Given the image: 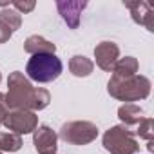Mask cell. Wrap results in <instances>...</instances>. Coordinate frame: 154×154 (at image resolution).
<instances>
[{
    "mask_svg": "<svg viewBox=\"0 0 154 154\" xmlns=\"http://www.w3.org/2000/svg\"><path fill=\"white\" fill-rule=\"evenodd\" d=\"M138 60L134 56H125V58H118V62L112 67V76L116 78H127V76H134L138 72Z\"/></svg>",
    "mask_w": 154,
    "mask_h": 154,
    "instance_id": "obj_14",
    "label": "cell"
},
{
    "mask_svg": "<svg viewBox=\"0 0 154 154\" xmlns=\"http://www.w3.org/2000/svg\"><path fill=\"white\" fill-rule=\"evenodd\" d=\"M94 58L96 65L103 71H112L114 63L120 58V47L114 42H100L94 47Z\"/></svg>",
    "mask_w": 154,
    "mask_h": 154,
    "instance_id": "obj_9",
    "label": "cell"
},
{
    "mask_svg": "<svg viewBox=\"0 0 154 154\" xmlns=\"http://www.w3.org/2000/svg\"><path fill=\"white\" fill-rule=\"evenodd\" d=\"M107 91L112 98L120 102H138V100H145L150 94V80L141 74L127 76V78L111 76Z\"/></svg>",
    "mask_w": 154,
    "mask_h": 154,
    "instance_id": "obj_2",
    "label": "cell"
},
{
    "mask_svg": "<svg viewBox=\"0 0 154 154\" xmlns=\"http://www.w3.org/2000/svg\"><path fill=\"white\" fill-rule=\"evenodd\" d=\"M35 2L31 0V2H11V8L17 11V13H29L35 9Z\"/></svg>",
    "mask_w": 154,
    "mask_h": 154,
    "instance_id": "obj_18",
    "label": "cell"
},
{
    "mask_svg": "<svg viewBox=\"0 0 154 154\" xmlns=\"http://www.w3.org/2000/svg\"><path fill=\"white\" fill-rule=\"evenodd\" d=\"M103 147L111 154H136L140 149L134 138V131L125 125L111 127L103 134Z\"/></svg>",
    "mask_w": 154,
    "mask_h": 154,
    "instance_id": "obj_4",
    "label": "cell"
},
{
    "mask_svg": "<svg viewBox=\"0 0 154 154\" xmlns=\"http://www.w3.org/2000/svg\"><path fill=\"white\" fill-rule=\"evenodd\" d=\"M51 94L42 87H33L20 71H15L8 78L6 105L9 111H42L49 105Z\"/></svg>",
    "mask_w": 154,
    "mask_h": 154,
    "instance_id": "obj_1",
    "label": "cell"
},
{
    "mask_svg": "<svg viewBox=\"0 0 154 154\" xmlns=\"http://www.w3.org/2000/svg\"><path fill=\"white\" fill-rule=\"evenodd\" d=\"M123 6L131 11V17L136 24L143 26L147 31H154V8L152 4L145 0H136V2H123Z\"/></svg>",
    "mask_w": 154,
    "mask_h": 154,
    "instance_id": "obj_8",
    "label": "cell"
},
{
    "mask_svg": "<svg viewBox=\"0 0 154 154\" xmlns=\"http://www.w3.org/2000/svg\"><path fill=\"white\" fill-rule=\"evenodd\" d=\"M22 147V138L13 132H0V152H17Z\"/></svg>",
    "mask_w": 154,
    "mask_h": 154,
    "instance_id": "obj_15",
    "label": "cell"
},
{
    "mask_svg": "<svg viewBox=\"0 0 154 154\" xmlns=\"http://www.w3.org/2000/svg\"><path fill=\"white\" fill-rule=\"evenodd\" d=\"M8 105H6V94L4 93H0V125H2V122H4V118H6V114H8Z\"/></svg>",
    "mask_w": 154,
    "mask_h": 154,
    "instance_id": "obj_20",
    "label": "cell"
},
{
    "mask_svg": "<svg viewBox=\"0 0 154 154\" xmlns=\"http://www.w3.org/2000/svg\"><path fill=\"white\" fill-rule=\"evenodd\" d=\"M2 125L13 134H29L38 127V116L33 111H8Z\"/></svg>",
    "mask_w": 154,
    "mask_h": 154,
    "instance_id": "obj_6",
    "label": "cell"
},
{
    "mask_svg": "<svg viewBox=\"0 0 154 154\" xmlns=\"http://www.w3.org/2000/svg\"><path fill=\"white\" fill-rule=\"evenodd\" d=\"M56 8L63 18V22L71 27V29H76L80 26V15L82 11L87 8V2H71V0H67V2H56Z\"/></svg>",
    "mask_w": 154,
    "mask_h": 154,
    "instance_id": "obj_10",
    "label": "cell"
},
{
    "mask_svg": "<svg viewBox=\"0 0 154 154\" xmlns=\"http://www.w3.org/2000/svg\"><path fill=\"white\" fill-rule=\"evenodd\" d=\"M134 134H138L140 138H143V140H147V141H152V140H154V120H152V118H143V120L136 125Z\"/></svg>",
    "mask_w": 154,
    "mask_h": 154,
    "instance_id": "obj_17",
    "label": "cell"
},
{
    "mask_svg": "<svg viewBox=\"0 0 154 154\" xmlns=\"http://www.w3.org/2000/svg\"><path fill=\"white\" fill-rule=\"evenodd\" d=\"M0 82H2V74H0Z\"/></svg>",
    "mask_w": 154,
    "mask_h": 154,
    "instance_id": "obj_21",
    "label": "cell"
},
{
    "mask_svg": "<svg viewBox=\"0 0 154 154\" xmlns=\"http://www.w3.org/2000/svg\"><path fill=\"white\" fill-rule=\"evenodd\" d=\"M118 118L122 120V123L125 127L131 129V127H136L145 116H143V109L141 107H138L134 103H125V105H122L118 109Z\"/></svg>",
    "mask_w": 154,
    "mask_h": 154,
    "instance_id": "obj_12",
    "label": "cell"
},
{
    "mask_svg": "<svg viewBox=\"0 0 154 154\" xmlns=\"http://www.w3.org/2000/svg\"><path fill=\"white\" fill-rule=\"evenodd\" d=\"M0 22H4V24L15 33V31L20 29V26H22V17H20V13H17L13 8H4L2 11H0Z\"/></svg>",
    "mask_w": 154,
    "mask_h": 154,
    "instance_id": "obj_16",
    "label": "cell"
},
{
    "mask_svg": "<svg viewBox=\"0 0 154 154\" xmlns=\"http://www.w3.org/2000/svg\"><path fill=\"white\" fill-rule=\"evenodd\" d=\"M33 143L38 154H56L58 134L49 125H38L33 132Z\"/></svg>",
    "mask_w": 154,
    "mask_h": 154,
    "instance_id": "obj_7",
    "label": "cell"
},
{
    "mask_svg": "<svg viewBox=\"0 0 154 154\" xmlns=\"http://www.w3.org/2000/svg\"><path fill=\"white\" fill-rule=\"evenodd\" d=\"M11 35H13V31H11L4 22H0V44H6V42L11 38Z\"/></svg>",
    "mask_w": 154,
    "mask_h": 154,
    "instance_id": "obj_19",
    "label": "cell"
},
{
    "mask_svg": "<svg viewBox=\"0 0 154 154\" xmlns=\"http://www.w3.org/2000/svg\"><path fill=\"white\" fill-rule=\"evenodd\" d=\"M58 138L69 145H87L98 138V127L93 122H67L60 127Z\"/></svg>",
    "mask_w": 154,
    "mask_h": 154,
    "instance_id": "obj_5",
    "label": "cell"
},
{
    "mask_svg": "<svg viewBox=\"0 0 154 154\" xmlns=\"http://www.w3.org/2000/svg\"><path fill=\"white\" fill-rule=\"evenodd\" d=\"M24 49L26 53H29L31 56L33 54H44V53H54L56 51V45L49 40H45L44 36L40 35H33L29 36L26 42H24Z\"/></svg>",
    "mask_w": 154,
    "mask_h": 154,
    "instance_id": "obj_11",
    "label": "cell"
},
{
    "mask_svg": "<svg viewBox=\"0 0 154 154\" xmlns=\"http://www.w3.org/2000/svg\"><path fill=\"white\" fill-rule=\"evenodd\" d=\"M63 71L62 60L54 53H44V54H33L26 65V72L33 82L38 84H49L56 80Z\"/></svg>",
    "mask_w": 154,
    "mask_h": 154,
    "instance_id": "obj_3",
    "label": "cell"
},
{
    "mask_svg": "<svg viewBox=\"0 0 154 154\" xmlns=\"http://www.w3.org/2000/svg\"><path fill=\"white\" fill-rule=\"evenodd\" d=\"M0 154H2V152H0Z\"/></svg>",
    "mask_w": 154,
    "mask_h": 154,
    "instance_id": "obj_22",
    "label": "cell"
},
{
    "mask_svg": "<svg viewBox=\"0 0 154 154\" xmlns=\"http://www.w3.org/2000/svg\"><path fill=\"white\" fill-rule=\"evenodd\" d=\"M94 69V62L89 60L87 56L84 54H74L71 60H69V71L78 76V78H84V76H89Z\"/></svg>",
    "mask_w": 154,
    "mask_h": 154,
    "instance_id": "obj_13",
    "label": "cell"
}]
</instances>
